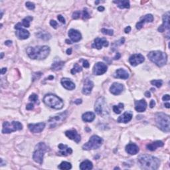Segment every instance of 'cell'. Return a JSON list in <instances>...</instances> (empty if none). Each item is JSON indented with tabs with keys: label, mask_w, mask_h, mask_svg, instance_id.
Listing matches in <instances>:
<instances>
[{
	"label": "cell",
	"mask_w": 170,
	"mask_h": 170,
	"mask_svg": "<svg viewBox=\"0 0 170 170\" xmlns=\"http://www.w3.org/2000/svg\"><path fill=\"white\" fill-rule=\"evenodd\" d=\"M67 115V112H65L63 113H61V114L56 115L53 117L50 118L49 119L50 128H55V127L59 126L61 123H63V122L66 119Z\"/></svg>",
	"instance_id": "cell-10"
},
{
	"label": "cell",
	"mask_w": 170,
	"mask_h": 170,
	"mask_svg": "<svg viewBox=\"0 0 170 170\" xmlns=\"http://www.w3.org/2000/svg\"><path fill=\"white\" fill-rule=\"evenodd\" d=\"M33 18L31 17V16H28L26 17L25 18H24L22 20V25L24 27V28H29V26H30V23L31 21H32Z\"/></svg>",
	"instance_id": "cell-34"
},
{
	"label": "cell",
	"mask_w": 170,
	"mask_h": 170,
	"mask_svg": "<svg viewBox=\"0 0 170 170\" xmlns=\"http://www.w3.org/2000/svg\"><path fill=\"white\" fill-rule=\"evenodd\" d=\"M102 33L104 35H110L112 36L114 34V31L112 29H102Z\"/></svg>",
	"instance_id": "cell-41"
},
{
	"label": "cell",
	"mask_w": 170,
	"mask_h": 170,
	"mask_svg": "<svg viewBox=\"0 0 170 170\" xmlns=\"http://www.w3.org/2000/svg\"><path fill=\"white\" fill-rule=\"evenodd\" d=\"M156 124L161 130L165 132H169L170 130V120L168 115L164 113H158L156 114Z\"/></svg>",
	"instance_id": "cell-5"
},
{
	"label": "cell",
	"mask_w": 170,
	"mask_h": 170,
	"mask_svg": "<svg viewBox=\"0 0 170 170\" xmlns=\"http://www.w3.org/2000/svg\"><path fill=\"white\" fill-rule=\"evenodd\" d=\"M45 124L43 122H41L38 124H29V130L32 133H40L44 130Z\"/></svg>",
	"instance_id": "cell-17"
},
{
	"label": "cell",
	"mask_w": 170,
	"mask_h": 170,
	"mask_svg": "<svg viewBox=\"0 0 170 170\" xmlns=\"http://www.w3.org/2000/svg\"><path fill=\"white\" fill-rule=\"evenodd\" d=\"M114 3L116 4L119 8L120 9H129L130 7V1L127 0H121V1H113Z\"/></svg>",
	"instance_id": "cell-30"
},
{
	"label": "cell",
	"mask_w": 170,
	"mask_h": 170,
	"mask_svg": "<svg viewBox=\"0 0 170 170\" xmlns=\"http://www.w3.org/2000/svg\"><path fill=\"white\" fill-rule=\"evenodd\" d=\"M131 31V27L130 26H128L127 28H125V29H124V31H125L126 33H129Z\"/></svg>",
	"instance_id": "cell-50"
},
{
	"label": "cell",
	"mask_w": 170,
	"mask_h": 170,
	"mask_svg": "<svg viewBox=\"0 0 170 170\" xmlns=\"http://www.w3.org/2000/svg\"><path fill=\"white\" fill-rule=\"evenodd\" d=\"M164 144L162 141H156L153 143H151V144H149L146 146V148L148 149L150 151H155L158 148H160V147L164 146Z\"/></svg>",
	"instance_id": "cell-28"
},
{
	"label": "cell",
	"mask_w": 170,
	"mask_h": 170,
	"mask_svg": "<svg viewBox=\"0 0 170 170\" xmlns=\"http://www.w3.org/2000/svg\"><path fill=\"white\" fill-rule=\"evenodd\" d=\"M74 103H75L76 104H80L82 103V100L77 99V100H76L75 101H74Z\"/></svg>",
	"instance_id": "cell-53"
},
{
	"label": "cell",
	"mask_w": 170,
	"mask_h": 170,
	"mask_svg": "<svg viewBox=\"0 0 170 170\" xmlns=\"http://www.w3.org/2000/svg\"><path fill=\"white\" fill-rule=\"evenodd\" d=\"M58 148L59 149V151L58 155L67 156L72 153V149L71 148H69V147H68L67 145L60 144L58 146Z\"/></svg>",
	"instance_id": "cell-22"
},
{
	"label": "cell",
	"mask_w": 170,
	"mask_h": 170,
	"mask_svg": "<svg viewBox=\"0 0 170 170\" xmlns=\"http://www.w3.org/2000/svg\"><path fill=\"white\" fill-rule=\"evenodd\" d=\"M155 105H156L155 101H154L153 100H151V102H150V104H149V106H150V108H153V106H155Z\"/></svg>",
	"instance_id": "cell-51"
},
{
	"label": "cell",
	"mask_w": 170,
	"mask_h": 170,
	"mask_svg": "<svg viewBox=\"0 0 170 170\" xmlns=\"http://www.w3.org/2000/svg\"><path fill=\"white\" fill-rule=\"evenodd\" d=\"M66 43L67 44H71L72 43H71V41H69V40H66Z\"/></svg>",
	"instance_id": "cell-60"
},
{
	"label": "cell",
	"mask_w": 170,
	"mask_h": 170,
	"mask_svg": "<svg viewBox=\"0 0 170 170\" xmlns=\"http://www.w3.org/2000/svg\"><path fill=\"white\" fill-rule=\"evenodd\" d=\"M148 57L151 62L156 64L157 66L162 67L166 64L167 55L166 54L160 51H153L149 52Z\"/></svg>",
	"instance_id": "cell-4"
},
{
	"label": "cell",
	"mask_w": 170,
	"mask_h": 170,
	"mask_svg": "<svg viewBox=\"0 0 170 170\" xmlns=\"http://www.w3.org/2000/svg\"><path fill=\"white\" fill-rule=\"evenodd\" d=\"M124 41H125V39H124V37L121 38L119 41H118L115 42V43H113V45H112L113 48H116L117 47L120 46V45H123L124 43Z\"/></svg>",
	"instance_id": "cell-39"
},
{
	"label": "cell",
	"mask_w": 170,
	"mask_h": 170,
	"mask_svg": "<svg viewBox=\"0 0 170 170\" xmlns=\"http://www.w3.org/2000/svg\"><path fill=\"white\" fill-rule=\"evenodd\" d=\"M27 53L32 59L43 60L46 59L50 53V48L48 46H36L35 47H28Z\"/></svg>",
	"instance_id": "cell-2"
},
{
	"label": "cell",
	"mask_w": 170,
	"mask_h": 170,
	"mask_svg": "<svg viewBox=\"0 0 170 170\" xmlns=\"http://www.w3.org/2000/svg\"><path fill=\"white\" fill-rule=\"evenodd\" d=\"M11 43H12L11 41H7L5 42V45H7V46H10V45H11Z\"/></svg>",
	"instance_id": "cell-54"
},
{
	"label": "cell",
	"mask_w": 170,
	"mask_h": 170,
	"mask_svg": "<svg viewBox=\"0 0 170 170\" xmlns=\"http://www.w3.org/2000/svg\"><path fill=\"white\" fill-rule=\"evenodd\" d=\"M98 10L99 11H104V8L103 6H100L98 8Z\"/></svg>",
	"instance_id": "cell-58"
},
{
	"label": "cell",
	"mask_w": 170,
	"mask_h": 170,
	"mask_svg": "<svg viewBox=\"0 0 170 170\" xmlns=\"http://www.w3.org/2000/svg\"><path fill=\"white\" fill-rule=\"evenodd\" d=\"M147 103L144 99L135 102V109L138 112H143L146 110Z\"/></svg>",
	"instance_id": "cell-23"
},
{
	"label": "cell",
	"mask_w": 170,
	"mask_h": 170,
	"mask_svg": "<svg viewBox=\"0 0 170 170\" xmlns=\"http://www.w3.org/2000/svg\"><path fill=\"white\" fill-rule=\"evenodd\" d=\"M50 25L54 28L55 29H56V27L58 25V23H56V21H55V20H51V21H50Z\"/></svg>",
	"instance_id": "cell-45"
},
{
	"label": "cell",
	"mask_w": 170,
	"mask_h": 170,
	"mask_svg": "<svg viewBox=\"0 0 170 170\" xmlns=\"http://www.w3.org/2000/svg\"><path fill=\"white\" fill-rule=\"evenodd\" d=\"M126 151L130 155H136L139 151V148L135 144H129L126 146Z\"/></svg>",
	"instance_id": "cell-26"
},
{
	"label": "cell",
	"mask_w": 170,
	"mask_h": 170,
	"mask_svg": "<svg viewBox=\"0 0 170 170\" xmlns=\"http://www.w3.org/2000/svg\"><path fill=\"white\" fill-rule=\"evenodd\" d=\"M3 55H4V53H1V59H3Z\"/></svg>",
	"instance_id": "cell-61"
},
{
	"label": "cell",
	"mask_w": 170,
	"mask_h": 170,
	"mask_svg": "<svg viewBox=\"0 0 170 170\" xmlns=\"http://www.w3.org/2000/svg\"><path fill=\"white\" fill-rule=\"evenodd\" d=\"M68 35L73 42H78L82 39V35H81V33L74 29H70Z\"/></svg>",
	"instance_id": "cell-21"
},
{
	"label": "cell",
	"mask_w": 170,
	"mask_h": 170,
	"mask_svg": "<svg viewBox=\"0 0 170 170\" xmlns=\"http://www.w3.org/2000/svg\"><path fill=\"white\" fill-rule=\"evenodd\" d=\"M6 71H7V69H6V68H3V69H1V74H5L6 72Z\"/></svg>",
	"instance_id": "cell-56"
},
{
	"label": "cell",
	"mask_w": 170,
	"mask_h": 170,
	"mask_svg": "<svg viewBox=\"0 0 170 170\" xmlns=\"http://www.w3.org/2000/svg\"><path fill=\"white\" fill-rule=\"evenodd\" d=\"M48 150V148L45 143L40 142L36 146L35 150L33 155V159L36 163L42 164L43 162V157L45 152Z\"/></svg>",
	"instance_id": "cell-6"
},
{
	"label": "cell",
	"mask_w": 170,
	"mask_h": 170,
	"mask_svg": "<svg viewBox=\"0 0 170 170\" xmlns=\"http://www.w3.org/2000/svg\"><path fill=\"white\" fill-rule=\"evenodd\" d=\"M33 108H34V105H33V103H29L26 106V109L28 110H33Z\"/></svg>",
	"instance_id": "cell-47"
},
{
	"label": "cell",
	"mask_w": 170,
	"mask_h": 170,
	"mask_svg": "<svg viewBox=\"0 0 170 170\" xmlns=\"http://www.w3.org/2000/svg\"><path fill=\"white\" fill-rule=\"evenodd\" d=\"M61 85L65 88L69 90H72L75 88V85L74 83L70 80L69 78H63L61 79Z\"/></svg>",
	"instance_id": "cell-24"
},
{
	"label": "cell",
	"mask_w": 170,
	"mask_h": 170,
	"mask_svg": "<svg viewBox=\"0 0 170 170\" xmlns=\"http://www.w3.org/2000/svg\"><path fill=\"white\" fill-rule=\"evenodd\" d=\"M36 35L37 36L38 38L41 39L45 40V41L49 40L51 38V35H50V34L49 33L45 32V31H41V32H39V33H37V34H36Z\"/></svg>",
	"instance_id": "cell-32"
},
{
	"label": "cell",
	"mask_w": 170,
	"mask_h": 170,
	"mask_svg": "<svg viewBox=\"0 0 170 170\" xmlns=\"http://www.w3.org/2000/svg\"><path fill=\"white\" fill-rule=\"evenodd\" d=\"M151 85L156 86L157 88H160L162 86V80H153L151 81Z\"/></svg>",
	"instance_id": "cell-40"
},
{
	"label": "cell",
	"mask_w": 170,
	"mask_h": 170,
	"mask_svg": "<svg viewBox=\"0 0 170 170\" xmlns=\"http://www.w3.org/2000/svg\"><path fill=\"white\" fill-rule=\"evenodd\" d=\"M44 103L49 107L54 108L56 110H60L63 108L64 103L63 100L55 94H47L43 98Z\"/></svg>",
	"instance_id": "cell-3"
},
{
	"label": "cell",
	"mask_w": 170,
	"mask_h": 170,
	"mask_svg": "<svg viewBox=\"0 0 170 170\" xmlns=\"http://www.w3.org/2000/svg\"><path fill=\"white\" fill-rule=\"evenodd\" d=\"M167 31L169 33V12L165 13L163 15V24L158 28V31L161 33L164 32L165 31Z\"/></svg>",
	"instance_id": "cell-13"
},
{
	"label": "cell",
	"mask_w": 170,
	"mask_h": 170,
	"mask_svg": "<svg viewBox=\"0 0 170 170\" xmlns=\"http://www.w3.org/2000/svg\"><path fill=\"white\" fill-rule=\"evenodd\" d=\"M83 71L82 69V67H81L80 65L78 64H74V66L73 67V69L71 70V74H75L76 72H81Z\"/></svg>",
	"instance_id": "cell-37"
},
{
	"label": "cell",
	"mask_w": 170,
	"mask_h": 170,
	"mask_svg": "<svg viewBox=\"0 0 170 170\" xmlns=\"http://www.w3.org/2000/svg\"><path fill=\"white\" fill-rule=\"evenodd\" d=\"M72 53V49H68L67 50V55H71V54Z\"/></svg>",
	"instance_id": "cell-57"
},
{
	"label": "cell",
	"mask_w": 170,
	"mask_h": 170,
	"mask_svg": "<svg viewBox=\"0 0 170 170\" xmlns=\"http://www.w3.org/2000/svg\"><path fill=\"white\" fill-rule=\"evenodd\" d=\"M93 167L92 163L89 160H85L81 163L80 165V169L82 170L92 169Z\"/></svg>",
	"instance_id": "cell-31"
},
{
	"label": "cell",
	"mask_w": 170,
	"mask_h": 170,
	"mask_svg": "<svg viewBox=\"0 0 170 170\" xmlns=\"http://www.w3.org/2000/svg\"><path fill=\"white\" fill-rule=\"evenodd\" d=\"M108 41L106 40V38H96L94 41V43L92 44V48H95L97 49H101L103 47H108Z\"/></svg>",
	"instance_id": "cell-15"
},
{
	"label": "cell",
	"mask_w": 170,
	"mask_h": 170,
	"mask_svg": "<svg viewBox=\"0 0 170 170\" xmlns=\"http://www.w3.org/2000/svg\"><path fill=\"white\" fill-rule=\"evenodd\" d=\"M23 129V125L19 122H5L3 124V134H10L17 130H21Z\"/></svg>",
	"instance_id": "cell-9"
},
{
	"label": "cell",
	"mask_w": 170,
	"mask_h": 170,
	"mask_svg": "<svg viewBox=\"0 0 170 170\" xmlns=\"http://www.w3.org/2000/svg\"><path fill=\"white\" fill-rule=\"evenodd\" d=\"M94 87V83L91 80L87 78L84 82V87L83 88V93L84 94L88 95L91 93L92 88Z\"/></svg>",
	"instance_id": "cell-16"
},
{
	"label": "cell",
	"mask_w": 170,
	"mask_h": 170,
	"mask_svg": "<svg viewBox=\"0 0 170 170\" xmlns=\"http://www.w3.org/2000/svg\"><path fill=\"white\" fill-rule=\"evenodd\" d=\"M95 118V114L92 112H87L83 115L82 119L85 122H91Z\"/></svg>",
	"instance_id": "cell-29"
},
{
	"label": "cell",
	"mask_w": 170,
	"mask_h": 170,
	"mask_svg": "<svg viewBox=\"0 0 170 170\" xmlns=\"http://www.w3.org/2000/svg\"><path fill=\"white\" fill-rule=\"evenodd\" d=\"M72 165L69 162H63L61 164L59 165L58 168L60 169H71Z\"/></svg>",
	"instance_id": "cell-36"
},
{
	"label": "cell",
	"mask_w": 170,
	"mask_h": 170,
	"mask_svg": "<svg viewBox=\"0 0 170 170\" xmlns=\"http://www.w3.org/2000/svg\"><path fill=\"white\" fill-rule=\"evenodd\" d=\"M29 100L31 102H33L34 103L39 104V98L38 96L36 94H31V96H29Z\"/></svg>",
	"instance_id": "cell-38"
},
{
	"label": "cell",
	"mask_w": 170,
	"mask_h": 170,
	"mask_svg": "<svg viewBox=\"0 0 170 170\" xmlns=\"http://www.w3.org/2000/svg\"><path fill=\"white\" fill-rule=\"evenodd\" d=\"M25 5H26L27 8H28L29 10H33L34 9H35V4H34L33 3H32V2H30V1L26 2Z\"/></svg>",
	"instance_id": "cell-42"
},
{
	"label": "cell",
	"mask_w": 170,
	"mask_h": 170,
	"mask_svg": "<svg viewBox=\"0 0 170 170\" xmlns=\"http://www.w3.org/2000/svg\"><path fill=\"white\" fill-rule=\"evenodd\" d=\"M114 76L117 78H121L126 80V79H128L129 78V73L125 69H119L116 71Z\"/></svg>",
	"instance_id": "cell-27"
},
{
	"label": "cell",
	"mask_w": 170,
	"mask_h": 170,
	"mask_svg": "<svg viewBox=\"0 0 170 170\" xmlns=\"http://www.w3.org/2000/svg\"><path fill=\"white\" fill-rule=\"evenodd\" d=\"M81 16V12L79 11H76L75 12L73 13V14H72V18H73L74 19H78L79 17Z\"/></svg>",
	"instance_id": "cell-44"
},
{
	"label": "cell",
	"mask_w": 170,
	"mask_h": 170,
	"mask_svg": "<svg viewBox=\"0 0 170 170\" xmlns=\"http://www.w3.org/2000/svg\"><path fill=\"white\" fill-rule=\"evenodd\" d=\"M108 67L104 63H97L93 68V73L95 75H102L107 71Z\"/></svg>",
	"instance_id": "cell-12"
},
{
	"label": "cell",
	"mask_w": 170,
	"mask_h": 170,
	"mask_svg": "<svg viewBox=\"0 0 170 170\" xmlns=\"http://www.w3.org/2000/svg\"><path fill=\"white\" fill-rule=\"evenodd\" d=\"M124 89V87L123 85L118 83H114L110 87V91L114 95H119L122 93Z\"/></svg>",
	"instance_id": "cell-18"
},
{
	"label": "cell",
	"mask_w": 170,
	"mask_h": 170,
	"mask_svg": "<svg viewBox=\"0 0 170 170\" xmlns=\"http://www.w3.org/2000/svg\"><path fill=\"white\" fill-rule=\"evenodd\" d=\"M164 106H165V107H166L167 108H169V106H170V105H169V103H165Z\"/></svg>",
	"instance_id": "cell-59"
},
{
	"label": "cell",
	"mask_w": 170,
	"mask_h": 170,
	"mask_svg": "<svg viewBox=\"0 0 170 170\" xmlns=\"http://www.w3.org/2000/svg\"><path fill=\"white\" fill-rule=\"evenodd\" d=\"M145 61L144 56L141 54H134L129 58V62L133 67L141 64Z\"/></svg>",
	"instance_id": "cell-14"
},
{
	"label": "cell",
	"mask_w": 170,
	"mask_h": 170,
	"mask_svg": "<svg viewBox=\"0 0 170 170\" xmlns=\"http://www.w3.org/2000/svg\"><path fill=\"white\" fill-rule=\"evenodd\" d=\"M83 62V67L85 68H88L90 67V64L88 62V61L87 60H81Z\"/></svg>",
	"instance_id": "cell-48"
},
{
	"label": "cell",
	"mask_w": 170,
	"mask_h": 170,
	"mask_svg": "<svg viewBox=\"0 0 170 170\" xmlns=\"http://www.w3.org/2000/svg\"><path fill=\"white\" fill-rule=\"evenodd\" d=\"M83 17L84 19H88V18H90V15L89 13H88L87 9H85V10H83Z\"/></svg>",
	"instance_id": "cell-43"
},
{
	"label": "cell",
	"mask_w": 170,
	"mask_h": 170,
	"mask_svg": "<svg viewBox=\"0 0 170 170\" xmlns=\"http://www.w3.org/2000/svg\"><path fill=\"white\" fill-rule=\"evenodd\" d=\"M138 162L140 167L143 169L156 170L160 165V161L158 158L146 154L140 155L138 157Z\"/></svg>",
	"instance_id": "cell-1"
},
{
	"label": "cell",
	"mask_w": 170,
	"mask_h": 170,
	"mask_svg": "<svg viewBox=\"0 0 170 170\" xmlns=\"http://www.w3.org/2000/svg\"><path fill=\"white\" fill-rule=\"evenodd\" d=\"M132 113L131 112H126L124 113L123 115L120 116L118 119V123H128L130 122L132 118Z\"/></svg>",
	"instance_id": "cell-25"
},
{
	"label": "cell",
	"mask_w": 170,
	"mask_h": 170,
	"mask_svg": "<svg viewBox=\"0 0 170 170\" xmlns=\"http://www.w3.org/2000/svg\"><path fill=\"white\" fill-rule=\"evenodd\" d=\"M124 109V104L120 103L118 105H115L113 106V111L116 113V114H120L122 110Z\"/></svg>",
	"instance_id": "cell-35"
},
{
	"label": "cell",
	"mask_w": 170,
	"mask_h": 170,
	"mask_svg": "<svg viewBox=\"0 0 170 170\" xmlns=\"http://www.w3.org/2000/svg\"><path fill=\"white\" fill-rule=\"evenodd\" d=\"M57 18H58L59 21H61V23H64V24L65 23V19L64 18V17L62 16V15H59Z\"/></svg>",
	"instance_id": "cell-46"
},
{
	"label": "cell",
	"mask_w": 170,
	"mask_h": 170,
	"mask_svg": "<svg viewBox=\"0 0 170 170\" xmlns=\"http://www.w3.org/2000/svg\"><path fill=\"white\" fill-rule=\"evenodd\" d=\"M15 29L17 30L16 32H15V35H16L19 39H27L29 38V35H30V33H29L28 31L23 28L21 23H18L15 26Z\"/></svg>",
	"instance_id": "cell-11"
},
{
	"label": "cell",
	"mask_w": 170,
	"mask_h": 170,
	"mask_svg": "<svg viewBox=\"0 0 170 170\" xmlns=\"http://www.w3.org/2000/svg\"><path fill=\"white\" fill-rule=\"evenodd\" d=\"M103 140L96 135H94L90 138L89 141L83 146L84 150H91L99 148L103 144Z\"/></svg>",
	"instance_id": "cell-7"
},
{
	"label": "cell",
	"mask_w": 170,
	"mask_h": 170,
	"mask_svg": "<svg viewBox=\"0 0 170 170\" xmlns=\"http://www.w3.org/2000/svg\"><path fill=\"white\" fill-rule=\"evenodd\" d=\"M94 110L97 114L102 116H105L108 114V108L106 100L103 97H100L95 103Z\"/></svg>",
	"instance_id": "cell-8"
},
{
	"label": "cell",
	"mask_w": 170,
	"mask_h": 170,
	"mask_svg": "<svg viewBox=\"0 0 170 170\" xmlns=\"http://www.w3.org/2000/svg\"><path fill=\"white\" fill-rule=\"evenodd\" d=\"M153 21V16L151 14L146 15L145 16L141 18L140 21H138L136 24V29L140 30L142 27L146 23H151Z\"/></svg>",
	"instance_id": "cell-19"
},
{
	"label": "cell",
	"mask_w": 170,
	"mask_h": 170,
	"mask_svg": "<svg viewBox=\"0 0 170 170\" xmlns=\"http://www.w3.org/2000/svg\"><path fill=\"white\" fill-rule=\"evenodd\" d=\"M65 135H66L69 139L73 140V141H74L76 143H79L81 140V136L78 134L76 130H68L65 132Z\"/></svg>",
	"instance_id": "cell-20"
},
{
	"label": "cell",
	"mask_w": 170,
	"mask_h": 170,
	"mask_svg": "<svg viewBox=\"0 0 170 170\" xmlns=\"http://www.w3.org/2000/svg\"><path fill=\"white\" fill-rule=\"evenodd\" d=\"M169 99H170V98H169V94L164 95V96H163V98H162V100L164 101H168V100H169Z\"/></svg>",
	"instance_id": "cell-49"
},
{
	"label": "cell",
	"mask_w": 170,
	"mask_h": 170,
	"mask_svg": "<svg viewBox=\"0 0 170 170\" xmlns=\"http://www.w3.org/2000/svg\"><path fill=\"white\" fill-rule=\"evenodd\" d=\"M145 96H146V97H148V98H149V97L151 96L150 92H149V91H146V92H145Z\"/></svg>",
	"instance_id": "cell-55"
},
{
	"label": "cell",
	"mask_w": 170,
	"mask_h": 170,
	"mask_svg": "<svg viewBox=\"0 0 170 170\" xmlns=\"http://www.w3.org/2000/svg\"><path fill=\"white\" fill-rule=\"evenodd\" d=\"M120 56H121V55H120V54L119 53H118L116 55V56H114V59H115V60H116V59H119L120 58Z\"/></svg>",
	"instance_id": "cell-52"
},
{
	"label": "cell",
	"mask_w": 170,
	"mask_h": 170,
	"mask_svg": "<svg viewBox=\"0 0 170 170\" xmlns=\"http://www.w3.org/2000/svg\"><path fill=\"white\" fill-rule=\"evenodd\" d=\"M65 65V62L63 61H57V62H55L52 65V70L53 71H59V70H61L63 67Z\"/></svg>",
	"instance_id": "cell-33"
}]
</instances>
